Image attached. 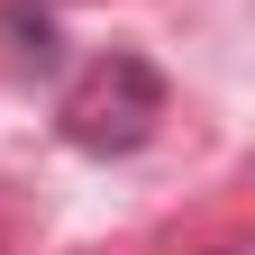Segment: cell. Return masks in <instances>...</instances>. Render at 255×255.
<instances>
[{
	"label": "cell",
	"instance_id": "cell-1",
	"mask_svg": "<svg viewBox=\"0 0 255 255\" xmlns=\"http://www.w3.org/2000/svg\"><path fill=\"white\" fill-rule=\"evenodd\" d=\"M164 73H155L146 55H91L73 82H64V101H55V128H64V146H82V155H137L155 128H164Z\"/></svg>",
	"mask_w": 255,
	"mask_h": 255
}]
</instances>
